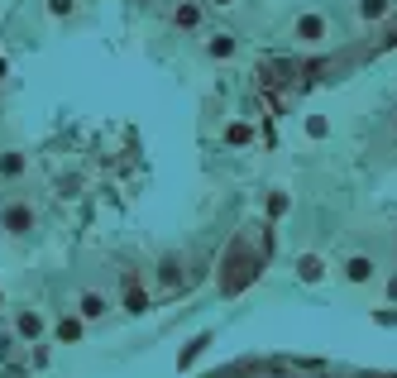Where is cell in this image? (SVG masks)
Listing matches in <instances>:
<instances>
[{
  "mask_svg": "<svg viewBox=\"0 0 397 378\" xmlns=\"http://www.w3.org/2000/svg\"><path fill=\"white\" fill-rule=\"evenodd\" d=\"M292 34H297L302 43H321V39H325V20H321V15H297Z\"/></svg>",
  "mask_w": 397,
  "mask_h": 378,
  "instance_id": "cell-3",
  "label": "cell"
},
{
  "mask_svg": "<svg viewBox=\"0 0 397 378\" xmlns=\"http://www.w3.org/2000/svg\"><path fill=\"white\" fill-rule=\"evenodd\" d=\"M81 316H86V321H101V316H106V297H101V292H81Z\"/></svg>",
  "mask_w": 397,
  "mask_h": 378,
  "instance_id": "cell-10",
  "label": "cell"
},
{
  "mask_svg": "<svg viewBox=\"0 0 397 378\" xmlns=\"http://www.w3.org/2000/svg\"><path fill=\"white\" fill-rule=\"evenodd\" d=\"M177 278H182V273H177V259H163V283H168V288H173V283H177Z\"/></svg>",
  "mask_w": 397,
  "mask_h": 378,
  "instance_id": "cell-18",
  "label": "cell"
},
{
  "mask_svg": "<svg viewBox=\"0 0 397 378\" xmlns=\"http://www.w3.org/2000/svg\"><path fill=\"white\" fill-rule=\"evenodd\" d=\"M283 211H288V196L273 191V196H268V216H283Z\"/></svg>",
  "mask_w": 397,
  "mask_h": 378,
  "instance_id": "cell-17",
  "label": "cell"
},
{
  "mask_svg": "<svg viewBox=\"0 0 397 378\" xmlns=\"http://www.w3.org/2000/svg\"><path fill=\"white\" fill-rule=\"evenodd\" d=\"M20 173H25V154L5 149V154H0V177H20Z\"/></svg>",
  "mask_w": 397,
  "mask_h": 378,
  "instance_id": "cell-12",
  "label": "cell"
},
{
  "mask_svg": "<svg viewBox=\"0 0 397 378\" xmlns=\"http://www.w3.org/2000/svg\"><path fill=\"white\" fill-rule=\"evenodd\" d=\"M125 311H130V316H144V311H149V292H144L134 278H125Z\"/></svg>",
  "mask_w": 397,
  "mask_h": 378,
  "instance_id": "cell-4",
  "label": "cell"
},
{
  "mask_svg": "<svg viewBox=\"0 0 397 378\" xmlns=\"http://www.w3.org/2000/svg\"><path fill=\"white\" fill-rule=\"evenodd\" d=\"M388 297L397 302V273H393V278H388Z\"/></svg>",
  "mask_w": 397,
  "mask_h": 378,
  "instance_id": "cell-21",
  "label": "cell"
},
{
  "mask_svg": "<svg viewBox=\"0 0 397 378\" xmlns=\"http://www.w3.org/2000/svg\"><path fill=\"white\" fill-rule=\"evenodd\" d=\"M225 278H220V292H239V288H244V283H254V278H259V259H254V254H249V249H244V244H235V254H230V264H225Z\"/></svg>",
  "mask_w": 397,
  "mask_h": 378,
  "instance_id": "cell-1",
  "label": "cell"
},
{
  "mask_svg": "<svg viewBox=\"0 0 397 378\" xmlns=\"http://www.w3.org/2000/svg\"><path fill=\"white\" fill-rule=\"evenodd\" d=\"M297 278H302V283H321V278H325V264H321L316 254H302V259H297Z\"/></svg>",
  "mask_w": 397,
  "mask_h": 378,
  "instance_id": "cell-7",
  "label": "cell"
},
{
  "mask_svg": "<svg viewBox=\"0 0 397 378\" xmlns=\"http://www.w3.org/2000/svg\"><path fill=\"white\" fill-rule=\"evenodd\" d=\"M48 15H72V0H48Z\"/></svg>",
  "mask_w": 397,
  "mask_h": 378,
  "instance_id": "cell-19",
  "label": "cell"
},
{
  "mask_svg": "<svg viewBox=\"0 0 397 378\" xmlns=\"http://www.w3.org/2000/svg\"><path fill=\"white\" fill-rule=\"evenodd\" d=\"M173 25H177V29H196V25H201V5L182 0V5L173 10Z\"/></svg>",
  "mask_w": 397,
  "mask_h": 378,
  "instance_id": "cell-8",
  "label": "cell"
},
{
  "mask_svg": "<svg viewBox=\"0 0 397 378\" xmlns=\"http://www.w3.org/2000/svg\"><path fill=\"white\" fill-rule=\"evenodd\" d=\"M249 139H254L249 125H230V130H225V144H249Z\"/></svg>",
  "mask_w": 397,
  "mask_h": 378,
  "instance_id": "cell-14",
  "label": "cell"
},
{
  "mask_svg": "<svg viewBox=\"0 0 397 378\" xmlns=\"http://www.w3.org/2000/svg\"><path fill=\"white\" fill-rule=\"evenodd\" d=\"M373 321L378 325H397V311H373Z\"/></svg>",
  "mask_w": 397,
  "mask_h": 378,
  "instance_id": "cell-20",
  "label": "cell"
},
{
  "mask_svg": "<svg viewBox=\"0 0 397 378\" xmlns=\"http://www.w3.org/2000/svg\"><path fill=\"white\" fill-rule=\"evenodd\" d=\"M235 48H239L235 34H215L211 43H206V53H211V58H235Z\"/></svg>",
  "mask_w": 397,
  "mask_h": 378,
  "instance_id": "cell-11",
  "label": "cell"
},
{
  "mask_svg": "<svg viewBox=\"0 0 397 378\" xmlns=\"http://www.w3.org/2000/svg\"><path fill=\"white\" fill-rule=\"evenodd\" d=\"M206 345H211V335H196V340H191V345H187V354H182V364H191V359H196V354L206 350Z\"/></svg>",
  "mask_w": 397,
  "mask_h": 378,
  "instance_id": "cell-16",
  "label": "cell"
},
{
  "mask_svg": "<svg viewBox=\"0 0 397 378\" xmlns=\"http://www.w3.org/2000/svg\"><path fill=\"white\" fill-rule=\"evenodd\" d=\"M307 135H311V139H325V135H330V120L311 115V120H307Z\"/></svg>",
  "mask_w": 397,
  "mask_h": 378,
  "instance_id": "cell-15",
  "label": "cell"
},
{
  "mask_svg": "<svg viewBox=\"0 0 397 378\" xmlns=\"http://www.w3.org/2000/svg\"><path fill=\"white\" fill-rule=\"evenodd\" d=\"M359 15L364 20H383L388 15V0H359Z\"/></svg>",
  "mask_w": 397,
  "mask_h": 378,
  "instance_id": "cell-13",
  "label": "cell"
},
{
  "mask_svg": "<svg viewBox=\"0 0 397 378\" xmlns=\"http://www.w3.org/2000/svg\"><path fill=\"white\" fill-rule=\"evenodd\" d=\"M0 230H10V235H29V230H34V211H29L25 201L5 206V211H0Z\"/></svg>",
  "mask_w": 397,
  "mask_h": 378,
  "instance_id": "cell-2",
  "label": "cell"
},
{
  "mask_svg": "<svg viewBox=\"0 0 397 378\" xmlns=\"http://www.w3.org/2000/svg\"><path fill=\"white\" fill-rule=\"evenodd\" d=\"M15 335H20V340H39V335H43V316H39V311H20Z\"/></svg>",
  "mask_w": 397,
  "mask_h": 378,
  "instance_id": "cell-6",
  "label": "cell"
},
{
  "mask_svg": "<svg viewBox=\"0 0 397 378\" xmlns=\"http://www.w3.org/2000/svg\"><path fill=\"white\" fill-rule=\"evenodd\" d=\"M344 278H349V283H369V278H373V259H369V254L344 259Z\"/></svg>",
  "mask_w": 397,
  "mask_h": 378,
  "instance_id": "cell-5",
  "label": "cell"
},
{
  "mask_svg": "<svg viewBox=\"0 0 397 378\" xmlns=\"http://www.w3.org/2000/svg\"><path fill=\"white\" fill-rule=\"evenodd\" d=\"M0 81H5V58H0Z\"/></svg>",
  "mask_w": 397,
  "mask_h": 378,
  "instance_id": "cell-23",
  "label": "cell"
},
{
  "mask_svg": "<svg viewBox=\"0 0 397 378\" xmlns=\"http://www.w3.org/2000/svg\"><path fill=\"white\" fill-rule=\"evenodd\" d=\"M86 316H62V321H58V340H62V345H77L81 340V330H86Z\"/></svg>",
  "mask_w": 397,
  "mask_h": 378,
  "instance_id": "cell-9",
  "label": "cell"
},
{
  "mask_svg": "<svg viewBox=\"0 0 397 378\" xmlns=\"http://www.w3.org/2000/svg\"><path fill=\"white\" fill-rule=\"evenodd\" d=\"M211 5H220V10H225V5H235V0H211Z\"/></svg>",
  "mask_w": 397,
  "mask_h": 378,
  "instance_id": "cell-22",
  "label": "cell"
}]
</instances>
